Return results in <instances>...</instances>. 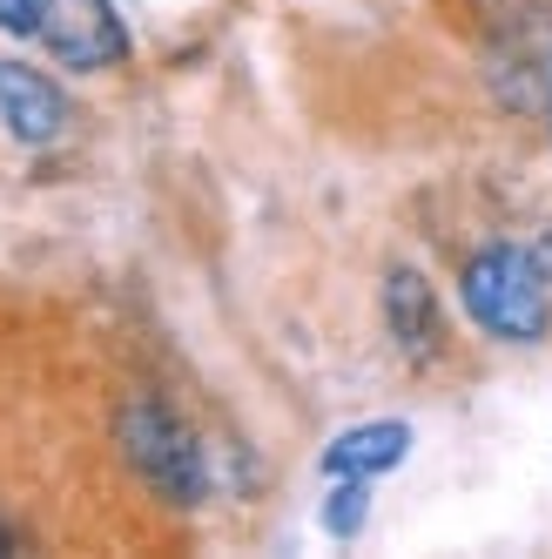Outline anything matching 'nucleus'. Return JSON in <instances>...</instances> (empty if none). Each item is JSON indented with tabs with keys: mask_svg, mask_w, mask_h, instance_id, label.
I'll use <instances>...</instances> for the list:
<instances>
[{
	"mask_svg": "<svg viewBox=\"0 0 552 559\" xmlns=\"http://www.w3.org/2000/svg\"><path fill=\"white\" fill-rule=\"evenodd\" d=\"M458 304L492 344H545L552 337V276L539 270L532 243H479L458 263Z\"/></svg>",
	"mask_w": 552,
	"mask_h": 559,
	"instance_id": "f257e3e1",
	"label": "nucleus"
},
{
	"mask_svg": "<svg viewBox=\"0 0 552 559\" xmlns=\"http://www.w3.org/2000/svg\"><path fill=\"white\" fill-rule=\"evenodd\" d=\"M0 34L34 41L55 68L74 74H108L135 55L115 0H0Z\"/></svg>",
	"mask_w": 552,
	"mask_h": 559,
	"instance_id": "f03ea898",
	"label": "nucleus"
},
{
	"mask_svg": "<svg viewBox=\"0 0 552 559\" xmlns=\"http://www.w3.org/2000/svg\"><path fill=\"white\" fill-rule=\"evenodd\" d=\"M115 445H122L129 472L163 499V506H203L209 499V452L163 397H129L115 412Z\"/></svg>",
	"mask_w": 552,
	"mask_h": 559,
	"instance_id": "7ed1b4c3",
	"label": "nucleus"
},
{
	"mask_svg": "<svg viewBox=\"0 0 552 559\" xmlns=\"http://www.w3.org/2000/svg\"><path fill=\"white\" fill-rule=\"evenodd\" d=\"M0 129L21 148H55L74 129V102L48 68H27L14 55H0Z\"/></svg>",
	"mask_w": 552,
	"mask_h": 559,
	"instance_id": "20e7f679",
	"label": "nucleus"
},
{
	"mask_svg": "<svg viewBox=\"0 0 552 559\" xmlns=\"http://www.w3.org/2000/svg\"><path fill=\"white\" fill-rule=\"evenodd\" d=\"M384 331L411 365H431L445 350V317H439V297H431L418 263H398L384 276Z\"/></svg>",
	"mask_w": 552,
	"mask_h": 559,
	"instance_id": "39448f33",
	"label": "nucleus"
},
{
	"mask_svg": "<svg viewBox=\"0 0 552 559\" xmlns=\"http://www.w3.org/2000/svg\"><path fill=\"white\" fill-rule=\"evenodd\" d=\"M411 459V425L405 418H364L344 425L324 445V478H384Z\"/></svg>",
	"mask_w": 552,
	"mask_h": 559,
	"instance_id": "423d86ee",
	"label": "nucleus"
},
{
	"mask_svg": "<svg viewBox=\"0 0 552 559\" xmlns=\"http://www.w3.org/2000/svg\"><path fill=\"white\" fill-rule=\"evenodd\" d=\"M371 526V478H331L324 492V533L331 539H358Z\"/></svg>",
	"mask_w": 552,
	"mask_h": 559,
	"instance_id": "0eeeda50",
	"label": "nucleus"
},
{
	"mask_svg": "<svg viewBox=\"0 0 552 559\" xmlns=\"http://www.w3.org/2000/svg\"><path fill=\"white\" fill-rule=\"evenodd\" d=\"M532 257H539V270L552 276V229H539V236H532Z\"/></svg>",
	"mask_w": 552,
	"mask_h": 559,
	"instance_id": "6e6552de",
	"label": "nucleus"
},
{
	"mask_svg": "<svg viewBox=\"0 0 552 559\" xmlns=\"http://www.w3.org/2000/svg\"><path fill=\"white\" fill-rule=\"evenodd\" d=\"M14 546H21V533L8 526V519H0V552H14Z\"/></svg>",
	"mask_w": 552,
	"mask_h": 559,
	"instance_id": "1a4fd4ad",
	"label": "nucleus"
},
{
	"mask_svg": "<svg viewBox=\"0 0 552 559\" xmlns=\"http://www.w3.org/2000/svg\"><path fill=\"white\" fill-rule=\"evenodd\" d=\"M545 115H552V82H545Z\"/></svg>",
	"mask_w": 552,
	"mask_h": 559,
	"instance_id": "9d476101",
	"label": "nucleus"
}]
</instances>
